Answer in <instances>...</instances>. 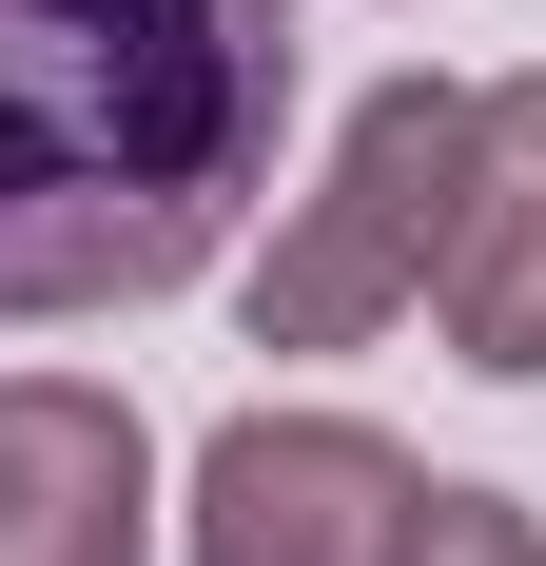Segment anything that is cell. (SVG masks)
Masks as SVG:
<instances>
[{"label": "cell", "instance_id": "cell-3", "mask_svg": "<svg viewBox=\"0 0 546 566\" xmlns=\"http://www.w3.org/2000/svg\"><path fill=\"white\" fill-rule=\"evenodd\" d=\"M430 469L390 450L371 410H234L196 450V566H410Z\"/></svg>", "mask_w": 546, "mask_h": 566}, {"label": "cell", "instance_id": "cell-1", "mask_svg": "<svg viewBox=\"0 0 546 566\" xmlns=\"http://www.w3.org/2000/svg\"><path fill=\"white\" fill-rule=\"evenodd\" d=\"M293 137V0H0V333L157 313Z\"/></svg>", "mask_w": 546, "mask_h": 566}, {"label": "cell", "instance_id": "cell-4", "mask_svg": "<svg viewBox=\"0 0 546 566\" xmlns=\"http://www.w3.org/2000/svg\"><path fill=\"white\" fill-rule=\"evenodd\" d=\"M430 333L546 391V59L527 78H469V157H449V254H430Z\"/></svg>", "mask_w": 546, "mask_h": 566}, {"label": "cell", "instance_id": "cell-5", "mask_svg": "<svg viewBox=\"0 0 546 566\" xmlns=\"http://www.w3.org/2000/svg\"><path fill=\"white\" fill-rule=\"evenodd\" d=\"M0 566H157V430L98 371H0Z\"/></svg>", "mask_w": 546, "mask_h": 566}, {"label": "cell", "instance_id": "cell-6", "mask_svg": "<svg viewBox=\"0 0 546 566\" xmlns=\"http://www.w3.org/2000/svg\"><path fill=\"white\" fill-rule=\"evenodd\" d=\"M410 566H546V527L507 509V489H430V509H410Z\"/></svg>", "mask_w": 546, "mask_h": 566}, {"label": "cell", "instance_id": "cell-2", "mask_svg": "<svg viewBox=\"0 0 546 566\" xmlns=\"http://www.w3.org/2000/svg\"><path fill=\"white\" fill-rule=\"evenodd\" d=\"M449 157H469V78H371V98L332 117L313 196L273 216V254L234 274L254 352H371L449 254Z\"/></svg>", "mask_w": 546, "mask_h": 566}]
</instances>
